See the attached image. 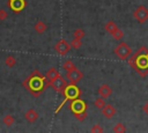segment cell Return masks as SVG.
I'll list each match as a JSON object with an SVG mask.
<instances>
[{
	"label": "cell",
	"mask_w": 148,
	"mask_h": 133,
	"mask_svg": "<svg viewBox=\"0 0 148 133\" xmlns=\"http://www.w3.org/2000/svg\"><path fill=\"white\" fill-rule=\"evenodd\" d=\"M23 84L27 87V89H29L32 94L38 95L42 90H43V77H35V74H32L29 79H27Z\"/></svg>",
	"instance_id": "1"
},
{
	"label": "cell",
	"mask_w": 148,
	"mask_h": 133,
	"mask_svg": "<svg viewBox=\"0 0 148 133\" xmlns=\"http://www.w3.org/2000/svg\"><path fill=\"white\" fill-rule=\"evenodd\" d=\"M113 52H114V54H116L119 59L125 60V59H127V58L131 56L132 49H131L125 42H120V43L118 44V46L113 50Z\"/></svg>",
	"instance_id": "2"
},
{
	"label": "cell",
	"mask_w": 148,
	"mask_h": 133,
	"mask_svg": "<svg viewBox=\"0 0 148 133\" xmlns=\"http://www.w3.org/2000/svg\"><path fill=\"white\" fill-rule=\"evenodd\" d=\"M133 17L139 23H146L148 21V8L146 6H143V5H140L133 12Z\"/></svg>",
	"instance_id": "3"
},
{
	"label": "cell",
	"mask_w": 148,
	"mask_h": 133,
	"mask_svg": "<svg viewBox=\"0 0 148 133\" xmlns=\"http://www.w3.org/2000/svg\"><path fill=\"white\" fill-rule=\"evenodd\" d=\"M50 86L57 91V93H65V89L67 87V82L62 76H58L54 80L50 81Z\"/></svg>",
	"instance_id": "4"
},
{
	"label": "cell",
	"mask_w": 148,
	"mask_h": 133,
	"mask_svg": "<svg viewBox=\"0 0 148 133\" xmlns=\"http://www.w3.org/2000/svg\"><path fill=\"white\" fill-rule=\"evenodd\" d=\"M82 77H83V73H82L80 69H77L76 67L73 68L72 71H68L67 74H66V79H67L72 84L77 83L79 81H81Z\"/></svg>",
	"instance_id": "5"
},
{
	"label": "cell",
	"mask_w": 148,
	"mask_h": 133,
	"mask_svg": "<svg viewBox=\"0 0 148 133\" xmlns=\"http://www.w3.org/2000/svg\"><path fill=\"white\" fill-rule=\"evenodd\" d=\"M71 47H72L71 44H69L68 42H66L65 39H60V40H58L57 44L54 45V50H56V52H57L58 54H60V56H65V54H67V53L69 52Z\"/></svg>",
	"instance_id": "6"
},
{
	"label": "cell",
	"mask_w": 148,
	"mask_h": 133,
	"mask_svg": "<svg viewBox=\"0 0 148 133\" xmlns=\"http://www.w3.org/2000/svg\"><path fill=\"white\" fill-rule=\"evenodd\" d=\"M97 93H98V95H99L101 97H103V98L105 99V98H109V97L111 96V94H112V88H111L108 83H103V84H101V86L98 87Z\"/></svg>",
	"instance_id": "7"
},
{
	"label": "cell",
	"mask_w": 148,
	"mask_h": 133,
	"mask_svg": "<svg viewBox=\"0 0 148 133\" xmlns=\"http://www.w3.org/2000/svg\"><path fill=\"white\" fill-rule=\"evenodd\" d=\"M86 103L81 99H75L71 103V110L74 112V113H77V112H81V111H84L86 110Z\"/></svg>",
	"instance_id": "8"
},
{
	"label": "cell",
	"mask_w": 148,
	"mask_h": 133,
	"mask_svg": "<svg viewBox=\"0 0 148 133\" xmlns=\"http://www.w3.org/2000/svg\"><path fill=\"white\" fill-rule=\"evenodd\" d=\"M9 7L13 12H21L25 7V1L24 0H9Z\"/></svg>",
	"instance_id": "9"
},
{
	"label": "cell",
	"mask_w": 148,
	"mask_h": 133,
	"mask_svg": "<svg viewBox=\"0 0 148 133\" xmlns=\"http://www.w3.org/2000/svg\"><path fill=\"white\" fill-rule=\"evenodd\" d=\"M102 113H103V116L105 118L110 119V118H112V117L116 116L117 110H116V108L112 104H105V106L102 109Z\"/></svg>",
	"instance_id": "10"
},
{
	"label": "cell",
	"mask_w": 148,
	"mask_h": 133,
	"mask_svg": "<svg viewBox=\"0 0 148 133\" xmlns=\"http://www.w3.org/2000/svg\"><path fill=\"white\" fill-rule=\"evenodd\" d=\"M38 117H39L38 112H37L36 110H34V109H29V110L24 113V118H25V120H27L28 123H30V124L35 123V121L38 119Z\"/></svg>",
	"instance_id": "11"
},
{
	"label": "cell",
	"mask_w": 148,
	"mask_h": 133,
	"mask_svg": "<svg viewBox=\"0 0 148 133\" xmlns=\"http://www.w3.org/2000/svg\"><path fill=\"white\" fill-rule=\"evenodd\" d=\"M64 94L67 96V98H75L79 95V90L75 86H69V87H66Z\"/></svg>",
	"instance_id": "12"
},
{
	"label": "cell",
	"mask_w": 148,
	"mask_h": 133,
	"mask_svg": "<svg viewBox=\"0 0 148 133\" xmlns=\"http://www.w3.org/2000/svg\"><path fill=\"white\" fill-rule=\"evenodd\" d=\"M34 29H35V31H36L37 34L42 35V34H44V32L46 31L47 25H46V23H45V22H43V21H37V22L35 23Z\"/></svg>",
	"instance_id": "13"
},
{
	"label": "cell",
	"mask_w": 148,
	"mask_h": 133,
	"mask_svg": "<svg viewBox=\"0 0 148 133\" xmlns=\"http://www.w3.org/2000/svg\"><path fill=\"white\" fill-rule=\"evenodd\" d=\"M60 74H59V72H58V69L57 68H54V67H51L47 72H46V79L49 80V81H52V80H54L56 77H58Z\"/></svg>",
	"instance_id": "14"
},
{
	"label": "cell",
	"mask_w": 148,
	"mask_h": 133,
	"mask_svg": "<svg viewBox=\"0 0 148 133\" xmlns=\"http://www.w3.org/2000/svg\"><path fill=\"white\" fill-rule=\"evenodd\" d=\"M104 28H105V30H106V31H108L110 35H111L113 31H116V30L118 29L117 24H116L113 21H109L108 23H105V27H104Z\"/></svg>",
	"instance_id": "15"
},
{
	"label": "cell",
	"mask_w": 148,
	"mask_h": 133,
	"mask_svg": "<svg viewBox=\"0 0 148 133\" xmlns=\"http://www.w3.org/2000/svg\"><path fill=\"white\" fill-rule=\"evenodd\" d=\"M105 104H106V103H105L104 98H103V97H101V96H99V97H97V98L94 101V105H95L97 109H99V110H102V109L105 106Z\"/></svg>",
	"instance_id": "16"
},
{
	"label": "cell",
	"mask_w": 148,
	"mask_h": 133,
	"mask_svg": "<svg viewBox=\"0 0 148 133\" xmlns=\"http://www.w3.org/2000/svg\"><path fill=\"white\" fill-rule=\"evenodd\" d=\"M2 121H3V124L6 125V126H12L14 123H15V119H14V117L12 116V114H6L5 117H3V119H2Z\"/></svg>",
	"instance_id": "17"
},
{
	"label": "cell",
	"mask_w": 148,
	"mask_h": 133,
	"mask_svg": "<svg viewBox=\"0 0 148 133\" xmlns=\"http://www.w3.org/2000/svg\"><path fill=\"white\" fill-rule=\"evenodd\" d=\"M5 65L7 66V67H14L15 65H16V59L13 57V56H8L6 59H5Z\"/></svg>",
	"instance_id": "18"
},
{
	"label": "cell",
	"mask_w": 148,
	"mask_h": 133,
	"mask_svg": "<svg viewBox=\"0 0 148 133\" xmlns=\"http://www.w3.org/2000/svg\"><path fill=\"white\" fill-rule=\"evenodd\" d=\"M113 132L114 133H124V132H126V127L123 123H117L113 127Z\"/></svg>",
	"instance_id": "19"
},
{
	"label": "cell",
	"mask_w": 148,
	"mask_h": 133,
	"mask_svg": "<svg viewBox=\"0 0 148 133\" xmlns=\"http://www.w3.org/2000/svg\"><path fill=\"white\" fill-rule=\"evenodd\" d=\"M62 68H64L66 72H68V71H72L73 68H75V65H74V62H73L72 60H66V61L62 64Z\"/></svg>",
	"instance_id": "20"
},
{
	"label": "cell",
	"mask_w": 148,
	"mask_h": 133,
	"mask_svg": "<svg viewBox=\"0 0 148 133\" xmlns=\"http://www.w3.org/2000/svg\"><path fill=\"white\" fill-rule=\"evenodd\" d=\"M111 36H112L114 39L120 40V39H123V37H124V31H123V30H120V29L118 28L116 31H113V32L111 34Z\"/></svg>",
	"instance_id": "21"
},
{
	"label": "cell",
	"mask_w": 148,
	"mask_h": 133,
	"mask_svg": "<svg viewBox=\"0 0 148 133\" xmlns=\"http://www.w3.org/2000/svg\"><path fill=\"white\" fill-rule=\"evenodd\" d=\"M84 30L83 29H75L73 31V37L74 38H79V39H82L84 37Z\"/></svg>",
	"instance_id": "22"
},
{
	"label": "cell",
	"mask_w": 148,
	"mask_h": 133,
	"mask_svg": "<svg viewBox=\"0 0 148 133\" xmlns=\"http://www.w3.org/2000/svg\"><path fill=\"white\" fill-rule=\"evenodd\" d=\"M82 39H79V38H73V40L71 42V46L75 50H79L81 46H82Z\"/></svg>",
	"instance_id": "23"
},
{
	"label": "cell",
	"mask_w": 148,
	"mask_h": 133,
	"mask_svg": "<svg viewBox=\"0 0 148 133\" xmlns=\"http://www.w3.org/2000/svg\"><path fill=\"white\" fill-rule=\"evenodd\" d=\"M90 132H91V133H102V132H104V130H103V127H102L99 124H95V125L90 128Z\"/></svg>",
	"instance_id": "24"
},
{
	"label": "cell",
	"mask_w": 148,
	"mask_h": 133,
	"mask_svg": "<svg viewBox=\"0 0 148 133\" xmlns=\"http://www.w3.org/2000/svg\"><path fill=\"white\" fill-rule=\"evenodd\" d=\"M75 118H76L77 120H80V121L84 120V119L87 118V111L84 110V111H81V112H77V113H75Z\"/></svg>",
	"instance_id": "25"
},
{
	"label": "cell",
	"mask_w": 148,
	"mask_h": 133,
	"mask_svg": "<svg viewBox=\"0 0 148 133\" xmlns=\"http://www.w3.org/2000/svg\"><path fill=\"white\" fill-rule=\"evenodd\" d=\"M7 17H8L7 12H6L5 9H0V20H1V21H3V20H6Z\"/></svg>",
	"instance_id": "26"
},
{
	"label": "cell",
	"mask_w": 148,
	"mask_h": 133,
	"mask_svg": "<svg viewBox=\"0 0 148 133\" xmlns=\"http://www.w3.org/2000/svg\"><path fill=\"white\" fill-rule=\"evenodd\" d=\"M142 110H143V112L148 116V102H146V103H145V105L142 106Z\"/></svg>",
	"instance_id": "27"
}]
</instances>
